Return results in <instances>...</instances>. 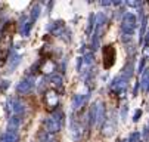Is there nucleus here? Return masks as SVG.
Here are the masks:
<instances>
[{"label": "nucleus", "instance_id": "6e6552de", "mask_svg": "<svg viewBox=\"0 0 149 142\" xmlns=\"http://www.w3.org/2000/svg\"><path fill=\"white\" fill-rule=\"evenodd\" d=\"M13 111H15V114H22L24 111H25V108H24V104L21 102V101H15V104H13Z\"/></svg>", "mask_w": 149, "mask_h": 142}, {"label": "nucleus", "instance_id": "423d86ee", "mask_svg": "<svg viewBox=\"0 0 149 142\" xmlns=\"http://www.w3.org/2000/svg\"><path fill=\"white\" fill-rule=\"evenodd\" d=\"M45 99H46V105H47V107H55V105H58V95H56L55 92H47L46 96H45Z\"/></svg>", "mask_w": 149, "mask_h": 142}, {"label": "nucleus", "instance_id": "1a4fd4ad", "mask_svg": "<svg viewBox=\"0 0 149 142\" xmlns=\"http://www.w3.org/2000/svg\"><path fill=\"white\" fill-rule=\"evenodd\" d=\"M50 82L53 83L55 87H61L62 86V77L61 76H52L50 77Z\"/></svg>", "mask_w": 149, "mask_h": 142}, {"label": "nucleus", "instance_id": "ddd939ff", "mask_svg": "<svg viewBox=\"0 0 149 142\" xmlns=\"http://www.w3.org/2000/svg\"><path fill=\"white\" fill-rule=\"evenodd\" d=\"M137 142H142V141H137Z\"/></svg>", "mask_w": 149, "mask_h": 142}, {"label": "nucleus", "instance_id": "f03ea898", "mask_svg": "<svg viewBox=\"0 0 149 142\" xmlns=\"http://www.w3.org/2000/svg\"><path fill=\"white\" fill-rule=\"evenodd\" d=\"M103 58H105V68H109V67L114 65V61H115V49H114V46H105Z\"/></svg>", "mask_w": 149, "mask_h": 142}, {"label": "nucleus", "instance_id": "f257e3e1", "mask_svg": "<svg viewBox=\"0 0 149 142\" xmlns=\"http://www.w3.org/2000/svg\"><path fill=\"white\" fill-rule=\"evenodd\" d=\"M121 28L127 34L134 33V28H136V16L133 13H127L125 18H124V21H123V24H121Z\"/></svg>", "mask_w": 149, "mask_h": 142}, {"label": "nucleus", "instance_id": "7ed1b4c3", "mask_svg": "<svg viewBox=\"0 0 149 142\" xmlns=\"http://www.w3.org/2000/svg\"><path fill=\"white\" fill-rule=\"evenodd\" d=\"M33 87H34V80L33 78H25L16 86V92L18 93H28Z\"/></svg>", "mask_w": 149, "mask_h": 142}, {"label": "nucleus", "instance_id": "0eeeda50", "mask_svg": "<svg viewBox=\"0 0 149 142\" xmlns=\"http://www.w3.org/2000/svg\"><path fill=\"white\" fill-rule=\"evenodd\" d=\"M86 96H81V95H75L74 98H72V107L74 108H80L84 102H86Z\"/></svg>", "mask_w": 149, "mask_h": 142}, {"label": "nucleus", "instance_id": "39448f33", "mask_svg": "<svg viewBox=\"0 0 149 142\" xmlns=\"http://www.w3.org/2000/svg\"><path fill=\"white\" fill-rule=\"evenodd\" d=\"M16 139H18L16 130H8L2 138H0V142H16Z\"/></svg>", "mask_w": 149, "mask_h": 142}, {"label": "nucleus", "instance_id": "f8f14e48", "mask_svg": "<svg viewBox=\"0 0 149 142\" xmlns=\"http://www.w3.org/2000/svg\"><path fill=\"white\" fill-rule=\"evenodd\" d=\"M140 114H142V111H140V110H137V111H136V114H134V118H133V120H134V121H137V120H139V117H140Z\"/></svg>", "mask_w": 149, "mask_h": 142}, {"label": "nucleus", "instance_id": "9d476101", "mask_svg": "<svg viewBox=\"0 0 149 142\" xmlns=\"http://www.w3.org/2000/svg\"><path fill=\"white\" fill-rule=\"evenodd\" d=\"M38 13H40V6H36L33 9V12H31V19H33V21H36V19H37Z\"/></svg>", "mask_w": 149, "mask_h": 142}, {"label": "nucleus", "instance_id": "9b49d317", "mask_svg": "<svg viewBox=\"0 0 149 142\" xmlns=\"http://www.w3.org/2000/svg\"><path fill=\"white\" fill-rule=\"evenodd\" d=\"M137 139H139V133H133V135L130 136V141H132V142H137Z\"/></svg>", "mask_w": 149, "mask_h": 142}, {"label": "nucleus", "instance_id": "20e7f679", "mask_svg": "<svg viewBox=\"0 0 149 142\" xmlns=\"http://www.w3.org/2000/svg\"><path fill=\"white\" fill-rule=\"evenodd\" d=\"M46 127H47V132H50V133L59 132V130H61V121H58V120L52 115L50 118L46 120Z\"/></svg>", "mask_w": 149, "mask_h": 142}]
</instances>
